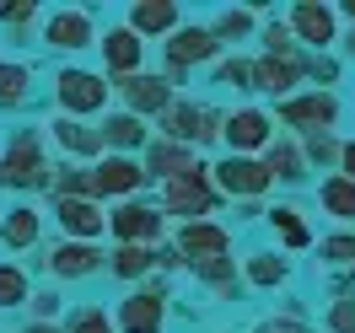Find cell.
Listing matches in <instances>:
<instances>
[{
  "label": "cell",
  "instance_id": "obj_19",
  "mask_svg": "<svg viewBox=\"0 0 355 333\" xmlns=\"http://www.w3.org/2000/svg\"><path fill=\"white\" fill-rule=\"evenodd\" d=\"M103 54H108V70L130 75V70L140 65V38H135L130 27H113V33H108V44H103Z\"/></svg>",
  "mask_w": 355,
  "mask_h": 333
},
{
  "label": "cell",
  "instance_id": "obj_44",
  "mask_svg": "<svg viewBox=\"0 0 355 333\" xmlns=\"http://www.w3.org/2000/svg\"><path fill=\"white\" fill-rule=\"evenodd\" d=\"M345 11H350V17H355V0H345Z\"/></svg>",
  "mask_w": 355,
  "mask_h": 333
},
{
  "label": "cell",
  "instance_id": "obj_12",
  "mask_svg": "<svg viewBox=\"0 0 355 333\" xmlns=\"http://www.w3.org/2000/svg\"><path fill=\"white\" fill-rule=\"evenodd\" d=\"M226 140H232V151H253V145H264V140H269V118H264V113H253V108L232 113V118H226Z\"/></svg>",
  "mask_w": 355,
  "mask_h": 333
},
{
  "label": "cell",
  "instance_id": "obj_22",
  "mask_svg": "<svg viewBox=\"0 0 355 333\" xmlns=\"http://www.w3.org/2000/svg\"><path fill=\"white\" fill-rule=\"evenodd\" d=\"M248 75H253V81H259L264 91H286L291 81L302 75V65H296V60H264V65H259V70H248Z\"/></svg>",
  "mask_w": 355,
  "mask_h": 333
},
{
  "label": "cell",
  "instance_id": "obj_17",
  "mask_svg": "<svg viewBox=\"0 0 355 333\" xmlns=\"http://www.w3.org/2000/svg\"><path fill=\"white\" fill-rule=\"evenodd\" d=\"M178 22V6L173 0H140L130 11V33L140 38V33H167V27Z\"/></svg>",
  "mask_w": 355,
  "mask_h": 333
},
{
  "label": "cell",
  "instance_id": "obj_37",
  "mask_svg": "<svg viewBox=\"0 0 355 333\" xmlns=\"http://www.w3.org/2000/svg\"><path fill=\"white\" fill-rule=\"evenodd\" d=\"M194 269H200L205 280H221V285H226V274H232V264H226V258H200Z\"/></svg>",
  "mask_w": 355,
  "mask_h": 333
},
{
  "label": "cell",
  "instance_id": "obj_13",
  "mask_svg": "<svg viewBox=\"0 0 355 333\" xmlns=\"http://www.w3.org/2000/svg\"><path fill=\"white\" fill-rule=\"evenodd\" d=\"M60 226L76 231V237H97V231L108 226V215H103L92 199H60Z\"/></svg>",
  "mask_w": 355,
  "mask_h": 333
},
{
  "label": "cell",
  "instance_id": "obj_23",
  "mask_svg": "<svg viewBox=\"0 0 355 333\" xmlns=\"http://www.w3.org/2000/svg\"><path fill=\"white\" fill-rule=\"evenodd\" d=\"M103 134V145H140V118L135 113H119V118H108V129H97Z\"/></svg>",
  "mask_w": 355,
  "mask_h": 333
},
{
  "label": "cell",
  "instance_id": "obj_39",
  "mask_svg": "<svg viewBox=\"0 0 355 333\" xmlns=\"http://www.w3.org/2000/svg\"><path fill=\"white\" fill-rule=\"evenodd\" d=\"M221 81H226V87H232V81L243 87V81H253V75H248V65H243V60H232V65H221Z\"/></svg>",
  "mask_w": 355,
  "mask_h": 333
},
{
  "label": "cell",
  "instance_id": "obj_38",
  "mask_svg": "<svg viewBox=\"0 0 355 333\" xmlns=\"http://www.w3.org/2000/svg\"><path fill=\"white\" fill-rule=\"evenodd\" d=\"M312 156H318V161H334V156H339V145H334L329 134H312V145H307Z\"/></svg>",
  "mask_w": 355,
  "mask_h": 333
},
{
  "label": "cell",
  "instance_id": "obj_31",
  "mask_svg": "<svg viewBox=\"0 0 355 333\" xmlns=\"http://www.w3.org/2000/svg\"><path fill=\"white\" fill-rule=\"evenodd\" d=\"M275 226H280V237L291 247H307V226L296 221V210H275Z\"/></svg>",
  "mask_w": 355,
  "mask_h": 333
},
{
  "label": "cell",
  "instance_id": "obj_24",
  "mask_svg": "<svg viewBox=\"0 0 355 333\" xmlns=\"http://www.w3.org/2000/svg\"><path fill=\"white\" fill-rule=\"evenodd\" d=\"M323 204H329L334 215L355 221V183H345V178H329V183H323Z\"/></svg>",
  "mask_w": 355,
  "mask_h": 333
},
{
  "label": "cell",
  "instance_id": "obj_45",
  "mask_svg": "<svg viewBox=\"0 0 355 333\" xmlns=\"http://www.w3.org/2000/svg\"><path fill=\"white\" fill-rule=\"evenodd\" d=\"M345 44H350V54H355V33H350V38H345Z\"/></svg>",
  "mask_w": 355,
  "mask_h": 333
},
{
  "label": "cell",
  "instance_id": "obj_33",
  "mask_svg": "<svg viewBox=\"0 0 355 333\" xmlns=\"http://www.w3.org/2000/svg\"><path fill=\"white\" fill-rule=\"evenodd\" d=\"M248 27H253V17H248V11H226L221 22H216V38H243Z\"/></svg>",
  "mask_w": 355,
  "mask_h": 333
},
{
  "label": "cell",
  "instance_id": "obj_28",
  "mask_svg": "<svg viewBox=\"0 0 355 333\" xmlns=\"http://www.w3.org/2000/svg\"><path fill=\"white\" fill-rule=\"evenodd\" d=\"M146 269H151V253H146V247H119V253H113V274H119V280H135V274H146Z\"/></svg>",
  "mask_w": 355,
  "mask_h": 333
},
{
  "label": "cell",
  "instance_id": "obj_6",
  "mask_svg": "<svg viewBox=\"0 0 355 333\" xmlns=\"http://www.w3.org/2000/svg\"><path fill=\"white\" fill-rule=\"evenodd\" d=\"M140 167H135L130 156H108L97 172H92V194H130V188H140Z\"/></svg>",
  "mask_w": 355,
  "mask_h": 333
},
{
  "label": "cell",
  "instance_id": "obj_34",
  "mask_svg": "<svg viewBox=\"0 0 355 333\" xmlns=\"http://www.w3.org/2000/svg\"><path fill=\"white\" fill-rule=\"evenodd\" d=\"M323 258H334V264H355V237H329V242H323Z\"/></svg>",
  "mask_w": 355,
  "mask_h": 333
},
{
  "label": "cell",
  "instance_id": "obj_29",
  "mask_svg": "<svg viewBox=\"0 0 355 333\" xmlns=\"http://www.w3.org/2000/svg\"><path fill=\"white\" fill-rule=\"evenodd\" d=\"M248 280H253V285H280V280H286V258H275V253H259V258L248 264Z\"/></svg>",
  "mask_w": 355,
  "mask_h": 333
},
{
  "label": "cell",
  "instance_id": "obj_5",
  "mask_svg": "<svg viewBox=\"0 0 355 333\" xmlns=\"http://www.w3.org/2000/svg\"><path fill=\"white\" fill-rule=\"evenodd\" d=\"M334 113H339V102L318 91V97H291L286 108H280V118H286V124H296V129H329Z\"/></svg>",
  "mask_w": 355,
  "mask_h": 333
},
{
  "label": "cell",
  "instance_id": "obj_41",
  "mask_svg": "<svg viewBox=\"0 0 355 333\" xmlns=\"http://www.w3.org/2000/svg\"><path fill=\"white\" fill-rule=\"evenodd\" d=\"M339 161H345V183H355V140L339 145Z\"/></svg>",
  "mask_w": 355,
  "mask_h": 333
},
{
  "label": "cell",
  "instance_id": "obj_27",
  "mask_svg": "<svg viewBox=\"0 0 355 333\" xmlns=\"http://www.w3.org/2000/svg\"><path fill=\"white\" fill-rule=\"evenodd\" d=\"M27 97V65H6L0 60V102L11 108V102H22Z\"/></svg>",
  "mask_w": 355,
  "mask_h": 333
},
{
  "label": "cell",
  "instance_id": "obj_8",
  "mask_svg": "<svg viewBox=\"0 0 355 333\" xmlns=\"http://www.w3.org/2000/svg\"><path fill=\"white\" fill-rule=\"evenodd\" d=\"M221 188L226 194H264L269 188V172L259 167V161H248V156H232V161H221Z\"/></svg>",
  "mask_w": 355,
  "mask_h": 333
},
{
  "label": "cell",
  "instance_id": "obj_42",
  "mask_svg": "<svg viewBox=\"0 0 355 333\" xmlns=\"http://www.w3.org/2000/svg\"><path fill=\"white\" fill-rule=\"evenodd\" d=\"M259 333H307V328H296V323H264Z\"/></svg>",
  "mask_w": 355,
  "mask_h": 333
},
{
  "label": "cell",
  "instance_id": "obj_30",
  "mask_svg": "<svg viewBox=\"0 0 355 333\" xmlns=\"http://www.w3.org/2000/svg\"><path fill=\"white\" fill-rule=\"evenodd\" d=\"M22 296H27V280H22V269L0 264V307H17Z\"/></svg>",
  "mask_w": 355,
  "mask_h": 333
},
{
  "label": "cell",
  "instance_id": "obj_11",
  "mask_svg": "<svg viewBox=\"0 0 355 333\" xmlns=\"http://www.w3.org/2000/svg\"><path fill=\"white\" fill-rule=\"evenodd\" d=\"M119 91L130 97V108H135V113H162L167 102H173L167 81H156V75H130V81H124Z\"/></svg>",
  "mask_w": 355,
  "mask_h": 333
},
{
  "label": "cell",
  "instance_id": "obj_16",
  "mask_svg": "<svg viewBox=\"0 0 355 333\" xmlns=\"http://www.w3.org/2000/svg\"><path fill=\"white\" fill-rule=\"evenodd\" d=\"M210 124H216V118L200 113V108H189V102L167 108V134H173V140H210V134H216Z\"/></svg>",
  "mask_w": 355,
  "mask_h": 333
},
{
  "label": "cell",
  "instance_id": "obj_14",
  "mask_svg": "<svg viewBox=\"0 0 355 333\" xmlns=\"http://www.w3.org/2000/svg\"><path fill=\"white\" fill-rule=\"evenodd\" d=\"M291 27H296L307 44H334V11H329V6L302 0V6H296V17H291Z\"/></svg>",
  "mask_w": 355,
  "mask_h": 333
},
{
  "label": "cell",
  "instance_id": "obj_20",
  "mask_svg": "<svg viewBox=\"0 0 355 333\" xmlns=\"http://www.w3.org/2000/svg\"><path fill=\"white\" fill-rule=\"evenodd\" d=\"M146 167H151V178H167V183H173L178 172H189V151H183V145H151Z\"/></svg>",
  "mask_w": 355,
  "mask_h": 333
},
{
  "label": "cell",
  "instance_id": "obj_9",
  "mask_svg": "<svg viewBox=\"0 0 355 333\" xmlns=\"http://www.w3.org/2000/svg\"><path fill=\"white\" fill-rule=\"evenodd\" d=\"M119 323H124V333H156V328H162V296H156V290L130 296L124 312H119Z\"/></svg>",
  "mask_w": 355,
  "mask_h": 333
},
{
  "label": "cell",
  "instance_id": "obj_18",
  "mask_svg": "<svg viewBox=\"0 0 355 333\" xmlns=\"http://www.w3.org/2000/svg\"><path fill=\"white\" fill-rule=\"evenodd\" d=\"M49 269H54V274H70V280H76V274H92V269H97V247L60 242V247H54V258H49Z\"/></svg>",
  "mask_w": 355,
  "mask_h": 333
},
{
  "label": "cell",
  "instance_id": "obj_1",
  "mask_svg": "<svg viewBox=\"0 0 355 333\" xmlns=\"http://www.w3.org/2000/svg\"><path fill=\"white\" fill-rule=\"evenodd\" d=\"M60 102L70 113H97L108 102V87L92 75V70H60Z\"/></svg>",
  "mask_w": 355,
  "mask_h": 333
},
{
  "label": "cell",
  "instance_id": "obj_3",
  "mask_svg": "<svg viewBox=\"0 0 355 333\" xmlns=\"http://www.w3.org/2000/svg\"><path fill=\"white\" fill-rule=\"evenodd\" d=\"M6 183H44V161H38V134H17L11 151H6V167H0Z\"/></svg>",
  "mask_w": 355,
  "mask_h": 333
},
{
  "label": "cell",
  "instance_id": "obj_10",
  "mask_svg": "<svg viewBox=\"0 0 355 333\" xmlns=\"http://www.w3.org/2000/svg\"><path fill=\"white\" fill-rule=\"evenodd\" d=\"M113 231L124 237V247H140L146 237H156V231H162V215H151L146 204H124V210L113 215Z\"/></svg>",
  "mask_w": 355,
  "mask_h": 333
},
{
  "label": "cell",
  "instance_id": "obj_2",
  "mask_svg": "<svg viewBox=\"0 0 355 333\" xmlns=\"http://www.w3.org/2000/svg\"><path fill=\"white\" fill-rule=\"evenodd\" d=\"M167 210H216V194H210V172L205 167H189L167 183Z\"/></svg>",
  "mask_w": 355,
  "mask_h": 333
},
{
  "label": "cell",
  "instance_id": "obj_25",
  "mask_svg": "<svg viewBox=\"0 0 355 333\" xmlns=\"http://www.w3.org/2000/svg\"><path fill=\"white\" fill-rule=\"evenodd\" d=\"M264 172L269 178H275V172H280V178H302V151H296V145H269V161H264Z\"/></svg>",
  "mask_w": 355,
  "mask_h": 333
},
{
  "label": "cell",
  "instance_id": "obj_15",
  "mask_svg": "<svg viewBox=\"0 0 355 333\" xmlns=\"http://www.w3.org/2000/svg\"><path fill=\"white\" fill-rule=\"evenodd\" d=\"M49 44H54V48H87L92 44L87 11H60V17L49 22Z\"/></svg>",
  "mask_w": 355,
  "mask_h": 333
},
{
  "label": "cell",
  "instance_id": "obj_32",
  "mask_svg": "<svg viewBox=\"0 0 355 333\" xmlns=\"http://www.w3.org/2000/svg\"><path fill=\"white\" fill-rule=\"evenodd\" d=\"M264 44H269V60H291V48H296V44H291V27H286V22H275V27H269V33H264Z\"/></svg>",
  "mask_w": 355,
  "mask_h": 333
},
{
  "label": "cell",
  "instance_id": "obj_40",
  "mask_svg": "<svg viewBox=\"0 0 355 333\" xmlns=\"http://www.w3.org/2000/svg\"><path fill=\"white\" fill-rule=\"evenodd\" d=\"M0 17H6V22H27V17H33V0H22V6H0Z\"/></svg>",
  "mask_w": 355,
  "mask_h": 333
},
{
  "label": "cell",
  "instance_id": "obj_4",
  "mask_svg": "<svg viewBox=\"0 0 355 333\" xmlns=\"http://www.w3.org/2000/svg\"><path fill=\"white\" fill-rule=\"evenodd\" d=\"M226 237L221 226H210V221H194V226H183L178 231V253H189V264H200V258H226Z\"/></svg>",
  "mask_w": 355,
  "mask_h": 333
},
{
  "label": "cell",
  "instance_id": "obj_7",
  "mask_svg": "<svg viewBox=\"0 0 355 333\" xmlns=\"http://www.w3.org/2000/svg\"><path fill=\"white\" fill-rule=\"evenodd\" d=\"M210 54H216V33H210V27H183L173 44H167V60H173V70L200 65V60H210Z\"/></svg>",
  "mask_w": 355,
  "mask_h": 333
},
{
  "label": "cell",
  "instance_id": "obj_35",
  "mask_svg": "<svg viewBox=\"0 0 355 333\" xmlns=\"http://www.w3.org/2000/svg\"><path fill=\"white\" fill-rule=\"evenodd\" d=\"M329 328L334 333H355V301H339V307L329 312Z\"/></svg>",
  "mask_w": 355,
  "mask_h": 333
},
{
  "label": "cell",
  "instance_id": "obj_26",
  "mask_svg": "<svg viewBox=\"0 0 355 333\" xmlns=\"http://www.w3.org/2000/svg\"><path fill=\"white\" fill-rule=\"evenodd\" d=\"M6 242H11V247L38 242V215H33V210H11V221H6Z\"/></svg>",
  "mask_w": 355,
  "mask_h": 333
},
{
  "label": "cell",
  "instance_id": "obj_36",
  "mask_svg": "<svg viewBox=\"0 0 355 333\" xmlns=\"http://www.w3.org/2000/svg\"><path fill=\"white\" fill-rule=\"evenodd\" d=\"M70 333H113V328H108V317H103V312H81V317L70 323Z\"/></svg>",
  "mask_w": 355,
  "mask_h": 333
},
{
  "label": "cell",
  "instance_id": "obj_21",
  "mask_svg": "<svg viewBox=\"0 0 355 333\" xmlns=\"http://www.w3.org/2000/svg\"><path fill=\"white\" fill-rule=\"evenodd\" d=\"M54 134H60V145H65V151H81V156L103 151V134L87 129V124H76V118H60V124H54Z\"/></svg>",
  "mask_w": 355,
  "mask_h": 333
},
{
  "label": "cell",
  "instance_id": "obj_43",
  "mask_svg": "<svg viewBox=\"0 0 355 333\" xmlns=\"http://www.w3.org/2000/svg\"><path fill=\"white\" fill-rule=\"evenodd\" d=\"M27 333H54V328H44V323H38V328H27Z\"/></svg>",
  "mask_w": 355,
  "mask_h": 333
}]
</instances>
